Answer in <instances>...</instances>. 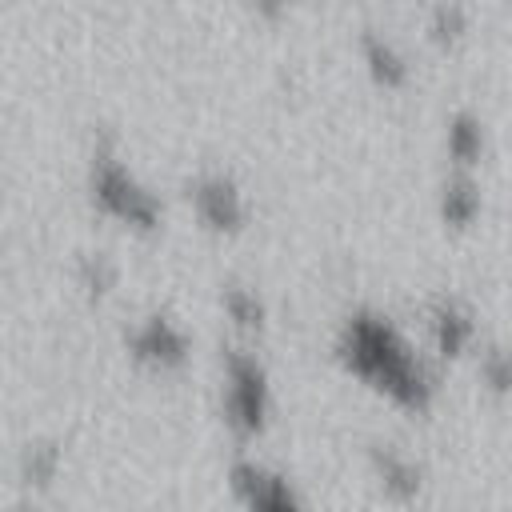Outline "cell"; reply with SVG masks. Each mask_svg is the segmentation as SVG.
Returning a JSON list of instances; mask_svg holds the SVG:
<instances>
[{"label": "cell", "mask_w": 512, "mask_h": 512, "mask_svg": "<svg viewBox=\"0 0 512 512\" xmlns=\"http://www.w3.org/2000/svg\"><path fill=\"white\" fill-rule=\"evenodd\" d=\"M428 340L440 356H460L476 340V320L456 296H440L428 304Z\"/></svg>", "instance_id": "obj_7"}, {"label": "cell", "mask_w": 512, "mask_h": 512, "mask_svg": "<svg viewBox=\"0 0 512 512\" xmlns=\"http://www.w3.org/2000/svg\"><path fill=\"white\" fill-rule=\"evenodd\" d=\"M16 512H28V508H16Z\"/></svg>", "instance_id": "obj_17"}, {"label": "cell", "mask_w": 512, "mask_h": 512, "mask_svg": "<svg viewBox=\"0 0 512 512\" xmlns=\"http://www.w3.org/2000/svg\"><path fill=\"white\" fill-rule=\"evenodd\" d=\"M88 192H92V200L108 216H116V220H124L132 228H144V232L156 228L160 216H164L160 196L120 156V148L112 144V136H100L96 148H92V160H88Z\"/></svg>", "instance_id": "obj_2"}, {"label": "cell", "mask_w": 512, "mask_h": 512, "mask_svg": "<svg viewBox=\"0 0 512 512\" xmlns=\"http://www.w3.org/2000/svg\"><path fill=\"white\" fill-rule=\"evenodd\" d=\"M372 468H376L380 488H384L388 496H396V500H412V496L420 492V484H424L420 464H416L412 456H404L400 448H392V444L372 448Z\"/></svg>", "instance_id": "obj_9"}, {"label": "cell", "mask_w": 512, "mask_h": 512, "mask_svg": "<svg viewBox=\"0 0 512 512\" xmlns=\"http://www.w3.org/2000/svg\"><path fill=\"white\" fill-rule=\"evenodd\" d=\"M480 376L488 388L508 392L512 388V352L508 348H484L480 352Z\"/></svg>", "instance_id": "obj_15"}, {"label": "cell", "mask_w": 512, "mask_h": 512, "mask_svg": "<svg viewBox=\"0 0 512 512\" xmlns=\"http://www.w3.org/2000/svg\"><path fill=\"white\" fill-rule=\"evenodd\" d=\"M440 216L452 228H468L480 216V184H476L472 172H460L456 168L444 180V188H440Z\"/></svg>", "instance_id": "obj_10"}, {"label": "cell", "mask_w": 512, "mask_h": 512, "mask_svg": "<svg viewBox=\"0 0 512 512\" xmlns=\"http://www.w3.org/2000/svg\"><path fill=\"white\" fill-rule=\"evenodd\" d=\"M188 200L196 208V216L216 228V232H236L244 220H248V200H244V188L232 172L224 168H208L200 172L192 184H188Z\"/></svg>", "instance_id": "obj_5"}, {"label": "cell", "mask_w": 512, "mask_h": 512, "mask_svg": "<svg viewBox=\"0 0 512 512\" xmlns=\"http://www.w3.org/2000/svg\"><path fill=\"white\" fill-rule=\"evenodd\" d=\"M220 304H224V312L232 316L236 328H260L264 324V300L248 284H224L220 288Z\"/></svg>", "instance_id": "obj_12"}, {"label": "cell", "mask_w": 512, "mask_h": 512, "mask_svg": "<svg viewBox=\"0 0 512 512\" xmlns=\"http://www.w3.org/2000/svg\"><path fill=\"white\" fill-rule=\"evenodd\" d=\"M228 488H232V496L240 500L244 512H308L296 484L280 468H272L264 460H252V456L232 460Z\"/></svg>", "instance_id": "obj_4"}, {"label": "cell", "mask_w": 512, "mask_h": 512, "mask_svg": "<svg viewBox=\"0 0 512 512\" xmlns=\"http://www.w3.org/2000/svg\"><path fill=\"white\" fill-rule=\"evenodd\" d=\"M132 360L156 368V372H168V368H180L188 360V332L180 328V320H172L168 312H148L140 316L128 336H124Z\"/></svg>", "instance_id": "obj_6"}, {"label": "cell", "mask_w": 512, "mask_h": 512, "mask_svg": "<svg viewBox=\"0 0 512 512\" xmlns=\"http://www.w3.org/2000/svg\"><path fill=\"white\" fill-rule=\"evenodd\" d=\"M444 140H448L452 164H456L460 172H472V164H476L480 152H484V128H480V120H476L472 112H456V116L448 120Z\"/></svg>", "instance_id": "obj_11"}, {"label": "cell", "mask_w": 512, "mask_h": 512, "mask_svg": "<svg viewBox=\"0 0 512 512\" xmlns=\"http://www.w3.org/2000/svg\"><path fill=\"white\" fill-rule=\"evenodd\" d=\"M224 388H220V408L224 420L236 436H256L268 424L272 412V384H268V368L256 352L232 344L224 348Z\"/></svg>", "instance_id": "obj_3"}, {"label": "cell", "mask_w": 512, "mask_h": 512, "mask_svg": "<svg viewBox=\"0 0 512 512\" xmlns=\"http://www.w3.org/2000/svg\"><path fill=\"white\" fill-rule=\"evenodd\" d=\"M460 24H464V12H460V8H436V12H432V36H436V40L460 36Z\"/></svg>", "instance_id": "obj_16"}, {"label": "cell", "mask_w": 512, "mask_h": 512, "mask_svg": "<svg viewBox=\"0 0 512 512\" xmlns=\"http://www.w3.org/2000/svg\"><path fill=\"white\" fill-rule=\"evenodd\" d=\"M56 464H60V448L48 444V440H36L20 452V468H24L28 480H48L56 472Z\"/></svg>", "instance_id": "obj_14"}, {"label": "cell", "mask_w": 512, "mask_h": 512, "mask_svg": "<svg viewBox=\"0 0 512 512\" xmlns=\"http://www.w3.org/2000/svg\"><path fill=\"white\" fill-rule=\"evenodd\" d=\"M336 356L368 388L384 392L400 408H428L436 396V376L412 340L376 308H356L336 332Z\"/></svg>", "instance_id": "obj_1"}, {"label": "cell", "mask_w": 512, "mask_h": 512, "mask_svg": "<svg viewBox=\"0 0 512 512\" xmlns=\"http://www.w3.org/2000/svg\"><path fill=\"white\" fill-rule=\"evenodd\" d=\"M76 276H80V284H84L92 296H104V292L116 284V264H112L104 252H88V256H80Z\"/></svg>", "instance_id": "obj_13"}, {"label": "cell", "mask_w": 512, "mask_h": 512, "mask_svg": "<svg viewBox=\"0 0 512 512\" xmlns=\"http://www.w3.org/2000/svg\"><path fill=\"white\" fill-rule=\"evenodd\" d=\"M360 60L368 68V76L384 88H400L408 80V56L400 52V44L376 28H364L360 32Z\"/></svg>", "instance_id": "obj_8"}]
</instances>
